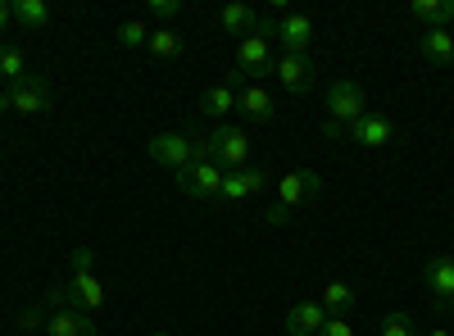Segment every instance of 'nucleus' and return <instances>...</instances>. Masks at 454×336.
<instances>
[{
  "label": "nucleus",
  "instance_id": "obj_1",
  "mask_svg": "<svg viewBox=\"0 0 454 336\" xmlns=\"http://www.w3.org/2000/svg\"><path fill=\"white\" fill-rule=\"evenodd\" d=\"M368 114V91L355 82V78H340V82H332V91H327V137L332 141H340V132H346L355 119H364Z\"/></svg>",
  "mask_w": 454,
  "mask_h": 336
},
{
  "label": "nucleus",
  "instance_id": "obj_2",
  "mask_svg": "<svg viewBox=\"0 0 454 336\" xmlns=\"http://www.w3.org/2000/svg\"><path fill=\"white\" fill-rule=\"evenodd\" d=\"M51 105H55V87L42 78V73H32V78H23V82H14V87L0 91V114H23V119H32V114H46Z\"/></svg>",
  "mask_w": 454,
  "mask_h": 336
},
{
  "label": "nucleus",
  "instance_id": "obj_3",
  "mask_svg": "<svg viewBox=\"0 0 454 336\" xmlns=\"http://www.w3.org/2000/svg\"><path fill=\"white\" fill-rule=\"evenodd\" d=\"M273 32H278V19H263L259 14V27L246 36V42L237 46V73L250 82L254 73H273Z\"/></svg>",
  "mask_w": 454,
  "mask_h": 336
},
{
  "label": "nucleus",
  "instance_id": "obj_4",
  "mask_svg": "<svg viewBox=\"0 0 454 336\" xmlns=\"http://www.w3.org/2000/svg\"><path fill=\"white\" fill-rule=\"evenodd\" d=\"M318 196V173H286L282 182H278V200L269 205V214H263V218H269L273 223V228H282V223L291 218V209L295 205H305V200H314Z\"/></svg>",
  "mask_w": 454,
  "mask_h": 336
},
{
  "label": "nucleus",
  "instance_id": "obj_5",
  "mask_svg": "<svg viewBox=\"0 0 454 336\" xmlns=\"http://www.w3.org/2000/svg\"><path fill=\"white\" fill-rule=\"evenodd\" d=\"M209 145H214V164H218L223 173H237V168H246V160H250V137H246L241 128H232V123L214 128V132H209Z\"/></svg>",
  "mask_w": 454,
  "mask_h": 336
},
{
  "label": "nucleus",
  "instance_id": "obj_6",
  "mask_svg": "<svg viewBox=\"0 0 454 336\" xmlns=\"http://www.w3.org/2000/svg\"><path fill=\"white\" fill-rule=\"evenodd\" d=\"M340 141H350V145H364V151H382V145L395 141V123L387 114H377V109H368L364 119H355L346 132H340Z\"/></svg>",
  "mask_w": 454,
  "mask_h": 336
},
{
  "label": "nucleus",
  "instance_id": "obj_7",
  "mask_svg": "<svg viewBox=\"0 0 454 336\" xmlns=\"http://www.w3.org/2000/svg\"><path fill=\"white\" fill-rule=\"evenodd\" d=\"M177 191L192 196V200H218L223 168L218 164H186V168H177Z\"/></svg>",
  "mask_w": 454,
  "mask_h": 336
},
{
  "label": "nucleus",
  "instance_id": "obj_8",
  "mask_svg": "<svg viewBox=\"0 0 454 336\" xmlns=\"http://www.w3.org/2000/svg\"><path fill=\"white\" fill-rule=\"evenodd\" d=\"M273 42L282 46V55H305L309 42H314V19L309 14H282Z\"/></svg>",
  "mask_w": 454,
  "mask_h": 336
},
{
  "label": "nucleus",
  "instance_id": "obj_9",
  "mask_svg": "<svg viewBox=\"0 0 454 336\" xmlns=\"http://www.w3.org/2000/svg\"><path fill=\"white\" fill-rule=\"evenodd\" d=\"M273 73H278V82L291 96H305L314 87V59L309 55H278L273 59Z\"/></svg>",
  "mask_w": 454,
  "mask_h": 336
},
{
  "label": "nucleus",
  "instance_id": "obj_10",
  "mask_svg": "<svg viewBox=\"0 0 454 336\" xmlns=\"http://www.w3.org/2000/svg\"><path fill=\"white\" fill-rule=\"evenodd\" d=\"M150 160L164 164V168H186L192 164V137H182V132H160V137H150Z\"/></svg>",
  "mask_w": 454,
  "mask_h": 336
},
{
  "label": "nucleus",
  "instance_id": "obj_11",
  "mask_svg": "<svg viewBox=\"0 0 454 336\" xmlns=\"http://www.w3.org/2000/svg\"><path fill=\"white\" fill-rule=\"evenodd\" d=\"M423 282L432 291V301L450 309L454 305V254H432L427 269H423Z\"/></svg>",
  "mask_w": 454,
  "mask_h": 336
},
{
  "label": "nucleus",
  "instance_id": "obj_12",
  "mask_svg": "<svg viewBox=\"0 0 454 336\" xmlns=\"http://www.w3.org/2000/svg\"><path fill=\"white\" fill-rule=\"evenodd\" d=\"M263 182H269V173H263V168H237V173H223V191H218V200L241 205V200H250V196H259V191H263Z\"/></svg>",
  "mask_w": 454,
  "mask_h": 336
},
{
  "label": "nucleus",
  "instance_id": "obj_13",
  "mask_svg": "<svg viewBox=\"0 0 454 336\" xmlns=\"http://www.w3.org/2000/svg\"><path fill=\"white\" fill-rule=\"evenodd\" d=\"M327 318H332V314H327L318 301H300V305L286 309V336H318Z\"/></svg>",
  "mask_w": 454,
  "mask_h": 336
},
{
  "label": "nucleus",
  "instance_id": "obj_14",
  "mask_svg": "<svg viewBox=\"0 0 454 336\" xmlns=\"http://www.w3.org/2000/svg\"><path fill=\"white\" fill-rule=\"evenodd\" d=\"M46 336H96V323L87 309L73 305V309H59L46 318Z\"/></svg>",
  "mask_w": 454,
  "mask_h": 336
},
{
  "label": "nucleus",
  "instance_id": "obj_15",
  "mask_svg": "<svg viewBox=\"0 0 454 336\" xmlns=\"http://www.w3.org/2000/svg\"><path fill=\"white\" fill-rule=\"evenodd\" d=\"M237 109L250 119V123H273V114H278V105H273V96L263 91L259 82H246L241 87V100H237Z\"/></svg>",
  "mask_w": 454,
  "mask_h": 336
},
{
  "label": "nucleus",
  "instance_id": "obj_16",
  "mask_svg": "<svg viewBox=\"0 0 454 336\" xmlns=\"http://www.w3.org/2000/svg\"><path fill=\"white\" fill-rule=\"evenodd\" d=\"M419 51H423V59L450 68V64H454V32H450V27H427V32L419 36Z\"/></svg>",
  "mask_w": 454,
  "mask_h": 336
},
{
  "label": "nucleus",
  "instance_id": "obj_17",
  "mask_svg": "<svg viewBox=\"0 0 454 336\" xmlns=\"http://www.w3.org/2000/svg\"><path fill=\"white\" fill-rule=\"evenodd\" d=\"M68 291H73V305L87 309V314H96V309L105 305V286H100V277H96V273H73Z\"/></svg>",
  "mask_w": 454,
  "mask_h": 336
},
{
  "label": "nucleus",
  "instance_id": "obj_18",
  "mask_svg": "<svg viewBox=\"0 0 454 336\" xmlns=\"http://www.w3.org/2000/svg\"><path fill=\"white\" fill-rule=\"evenodd\" d=\"M237 100H241V91H237L232 82H214V87L200 96V109H205L209 119H227V114L237 109Z\"/></svg>",
  "mask_w": 454,
  "mask_h": 336
},
{
  "label": "nucleus",
  "instance_id": "obj_19",
  "mask_svg": "<svg viewBox=\"0 0 454 336\" xmlns=\"http://www.w3.org/2000/svg\"><path fill=\"white\" fill-rule=\"evenodd\" d=\"M409 19H419L427 27H450L454 23V0H413Z\"/></svg>",
  "mask_w": 454,
  "mask_h": 336
},
{
  "label": "nucleus",
  "instance_id": "obj_20",
  "mask_svg": "<svg viewBox=\"0 0 454 336\" xmlns=\"http://www.w3.org/2000/svg\"><path fill=\"white\" fill-rule=\"evenodd\" d=\"M10 14H14V23H23L27 32H42V27L51 23V5H46V0H10Z\"/></svg>",
  "mask_w": 454,
  "mask_h": 336
},
{
  "label": "nucleus",
  "instance_id": "obj_21",
  "mask_svg": "<svg viewBox=\"0 0 454 336\" xmlns=\"http://www.w3.org/2000/svg\"><path fill=\"white\" fill-rule=\"evenodd\" d=\"M218 23L232 32V36H241V42H246V36L259 27V14H254L250 5H223V10H218Z\"/></svg>",
  "mask_w": 454,
  "mask_h": 336
},
{
  "label": "nucleus",
  "instance_id": "obj_22",
  "mask_svg": "<svg viewBox=\"0 0 454 336\" xmlns=\"http://www.w3.org/2000/svg\"><path fill=\"white\" fill-rule=\"evenodd\" d=\"M318 305H323V309H327L332 318H346V314H350V309L359 305V295H355V291H350L346 282H327V286H323V301H318Z\"/></svg>",
  "mask_w": 454,
  "mask_h": 336
},
{
  "label": "nucleus",
  "instance_id": "obj_23",
  "mask_svg": "<svg viewBox=\"0 0 454 336\" xmlns=\"http://www.w3.org/2000/svg\"><path fill=\"white\" fill-rule=\"evenodd\" d=\"M23 78H32V68H27V55L19 51V46H0V82H23Z\"/></svg>",
  "mask_w": 454,
  "mask_h": 336
},
{
  "label": "nucleus",
  "instance_id": "obj_24",
  "mask_svg": "<svg viewBox=\"0 0 454 336\" xmlns=\"http://www.w3.org/2000/svg\"><path fill=\"white\" fill-rule=\"evenodd\" d=\"M145 51L155 59H177L182 55V36L173 27H155V32H150V42H145Z\"/></svg>",
  "mask_w": 454,
  "mask_h": 336
},
{
  "label": "nucleus",
  "instance_id": "obj_25",
  "mask_svg": "<svg viewBox=\"0 0 454 336\" xmlns=\"http://www.w3.org/2000/svg\"><path fill=\"white\" fill-rule=\"evenodd\" d=\"M150 32H155V27H150L145 19H132V23L119 27V46H145V42H150Z\"/></svg>",
  "mask_w": 454,
  "mask_h": 336
},
{
  "label": "nucleus",
  "instance_id": "obj_26",
  "mask_svg": "<svg viewBox=\"0 0 454 336\" xmlns=\"http://www.w3.org/2000/svg\"><path fill=\"white\" fill-rule=\"evenodd\" d=\"M382 336H419V327L409 323V314H387L382 318Z\"/></svg>",
  "mask_w": 454,
  "mask_h": 336
},
{
  "label": "nucleus",
  "instance_id": "obj_27",
  "mask_svg": "<svg viewBox=\"0 0 454 336\" xmlns=\"http://www.w3.org/2000/svg\"><path fill=\"white\" fill-rule=\"evenodd\" d=\"M42 309H51V314H59V309H73V291L68 286H55V291H46V305Z\"/></svg>",
  "mask_w": 454,
  "mask_h": 336
},
{
  "label": "nucleus",
  "instance_id": "obj_28",
  "mask_svg": "<svg viewBox=\"0 0 454 336\" xmlns=\"http://www.w3.org/2000/svg\"><path fill=\"white\" fill-rule=\"evenodd\" d=\"M145 10L155 14V19H164V23H168V19H177V14H182V0H150Z\"/></svg>",
  "mask_w": 454,
  "mask_h": 336
},
{
  "label": "nucleus",
  "instance_id": "obj_29",
  "mask_svg": "<svg viewBox=\"0 0 454 336\" xmlns=\"http://www.w3.org/2000/svg\"><path fill=\"white\" fill-rule=\"evenodd\" d=\"M68 264H73V273H91V269H96V254H91L87 246H78V250L68 254Z\"/></svg>",
  "mask_w": 454,
  "mask_h": 336
},
{
  "label": "nucleus",
  "instance_id": "obj_30",
  "mask_svg": "<svg viewBox=\"0 0 454 336\" xmlns=\"http://www.w3.org/2000/svg\"><path fill=\"white\" fill-rule=\"evenodd\" d=\"M318 336H355V327H350V318H327Z\"/></svg>",
  "mask_w": 454,
  "mask_h": 336
},
{
  "label": "nucleus",
  "instance_id": "obj_31",
  "mask_svg": "<svg viewBox=\"0 0 454 336\" xmlns=\"http://www.w3.org/2000/svg\"><path fill=\"white\" fill-rule=\"evenodd\" d=\"M42 314H46V309H32V314H23V332H36V323H42Z\"/></svg>",
  "mask_w": 454,
  "mask_h": 336
},
{
  "label": "nucleus",
  "instance_id": "obj_32",
  "mask_svg": "<svg viewBox=\"0 0 454 336\" xmlns=\"http://www.w3.org/2000/svg\"><path fill=\"white\" fill-rule=\"evenodd\" d=\"M14 23V14H10V5H5V0H0V32H5Z\"/></svg>",
  "mask_w": 454,
  "mask_h": 336
},
{
  "label": "nucleus",
  "instance_id": "obj_33",
  "mask_svg": "<svg viewBox=\"0 0 454 336\" xmlns=\"http://www.w3.org/2000/svg\"><path fill=\"white\" fill-rule=\"evenodd\" d=\"M427 336H454V332H450V327H432Z\"/></svg>",
  "mask_w": 454,
  "mask_h": 336
},
{
  "label": "nucleus",
  "instance_id": "obj_34",
  "mask_svg": "<svg viewBox=\"0 0 454 336\" xmlns=\"http://www.w3.org/2000/svg\"><path fill=\"white\" fill-rule=\"evenodd\" d=\"M155 336H173V332H155Z\"/></svg>",
  "mask_w": 454,
  "mask_h": 336
},
{
  "label": "nucleus",
  "instance_id": "obj_35",
  "mask_svg": "<svg viewBox=\"0 0 454 336\" xmlns=\"http://www.w3.org/2000/svg\"><path fill=\"white\" fill-rule=\"evenodd\" d=\"M450 309H454V305H450Z\"/></svg>",
  "mask_w": 454,
  "mask_h": 336
},
{
  "label": "nucleus",
  "instance_id": "obj_36",
  "mask_svg": "<svg viewBox=\"0 0 454 336\" xmlns=\"http://www.w3.org/2000/svg\"><path fill=\"white\" fill-rule=\"evenodd\" d=\"M450 32H454V27H450Z\"/></svg>",
  "mask_w": 454,
  "mask_h": 336
}]
</instances>
